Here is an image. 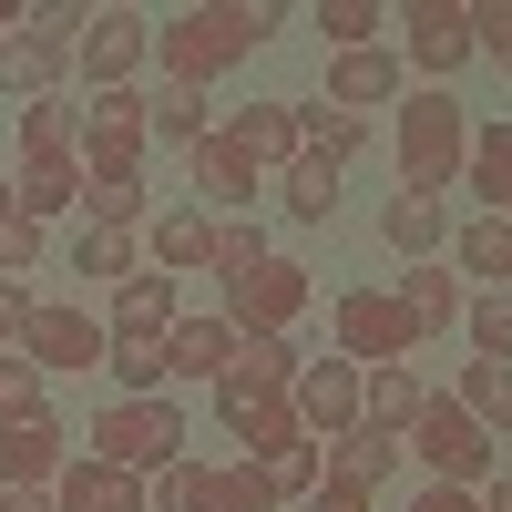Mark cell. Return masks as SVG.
Wrapping results in <instances>:
<instances>
[{"instance_id":"6da1fadb","label":"cell","mask_w":512,"mask_h":512,"mask_svg":"<svg viewBox=\"0 0 512 512\" xmlns=\"http://www.w3.org/2000/svg\"><path fill=\"white\" fill-rule=\"evenodd\" d=\"M256 41H277V11L267 0H205V11H185V21H164L154 31V62H164V82H216V72H236Z\"/></svg>"},{"instance_id":"7a4b0ae2","label":"cell","mask_w":512,"mask_h":512,"mask_svg":"<svg viewBox=\"0 0 512 512\" xmlns=\"http://www.w3.org/2000/svg\"><path fill=\"white\" fill-rule=\"evenodd\" d=\"M472 164V113L451 93H400V195H441Z\"/></svg>"},{"instance_id":"3957f363","label":"cell","mask_w":512,"mask_h":512,"mask_svg":"<svg viewBox=\"0 0 512 512\" xmlns=\"http://www.w3.org/2000/svg\"><path fill=\"white\" fill-rule=\"evenodd\" d=\"M93 461H113V472H134V482H154L164 461H185V410L175 400H113L103 420H93Z\"/></svg>"},{"instance_id":"277c9868","label":"cell","mask_w":512,"mask_h":512,"mask_svg":"<svg viewBox=\"0 0 512 512\" xmlns=\"http://www.w3.org/2000/svg\"><path fill=\"white\" fill-rule=\"evenodd\" d=\"M82 185H144V154H154V123L144 93H93L82 103Z\"/></svg>"},{"instance_id":"5b68a950","label":"cell","mask_w":512,"mask_h":512,"mask_svg":"<svg viewBox=\"0 0 512 512\" xmlns=\"http://www.w3.org/2000/svg\"><path fill=\"white\" fill-rule=\"evenodd\" d=\"M410 451L431 461V482H461V492H482V472H492V431L472 410H461L451 390H431L420 400V420H410Z\"/></svg>"},{"instance_id":"8992f818","label":"cell","mask_w":512,"mask_h":512,"mask_svg":"<svg viewBox=\"0 0 512 512\" xmlns=\"http://www.w3.org/2000/svg\"><path fill=\"white\" fill-rule=\"evenodd\" d=\"M328 328H338V359H359V369H400V359L420 349L410 308H400V297H379V287H349V297L328 308Z\"/></svg>"},{"instance_id":"52a82bcc","label":"cell","mask_w":512,"mask_h":512,"mask_svg":"<svg viewBox=\"0 0 512 512\" xmlns=\"http://www.w3.org/2000/svg\"><path fill=\"white\" fill-rule=\"evenodd\" d=\"M308 318V267L297 256H267L256 277H226V328L236 338H287Z\"/></svg>"},{"instance_id":"ba28073f","label":"cell","mask_w":512,"mask_h":512,"mask_svg":"<svg viewBox=\"0 0 512 512\" xmlns=\"http://www.w3.org/2000/svg\"><path fill=\"white\" fill-rule=\"evenodd\" d=\"M72 62H82L93 93H134V72L154 62V21H144V11H93L82 41H72Z\"/></svg>"},{"instance_id":"9c48e42d","label":"cell","mask_w":512,"mask_h":512,"mask_svg":"<svg viewBox=\"0 0 512 512\" xmlns=\"http://www.w3.org/2000/svg\"><path fill=\"white\" fill-rule=\"evenodd\" d=\"M72 41H82V11H72V0H52V11H31V21H21V41L0 52V82L41 103V93H52V82L72 72Z\"/></svg>"},{"instance_id":"30bf717a","label":"cell","mask_w":512,"mask_h":512,"mask_svg":"<svg viewBox=\"0 0 512 512\" xmlns=\"http://www.w3.org/2000/svg\"><path fill=\"white\" fill-rule=\"evenodd\" d=\"M72 472V431L52 410H11L0 420V492H52Z\"/></svg>"},{"instance_id":"8fae6325","label":"cell","mask_w":512,"mask_h":512,"mask_svg":"<svg viewBox=\"0 0 512 512\" xmlns=\"http://www.w3.org/2000/svg\"><path fill=\"white\" fill-rule=\"evenodd\" d=\"M400 41H410V62L431 72V93H441L461 62H482V52H472V0H410V11H400Z\"/></svg>"},{"instance_id":"7c38bea8","label":"cell","mask_w":512,"mask_h":512,"mask_svg":"<svg viewBox=\"0 0 512 512\" xmlns=\"http://www.w3.org/2000/svg\"><path fill=\"white\" fill-rule=\"evenodd\" d=\"M21 359H31L41 379H52V369H103V359H113V328H103V318H82V308H31Z\"/></svg>"},{"instance_id":"4fadbf2b","label":"cell","mask_w":512,"mask_h":512,"mask_svg":"<svg viewBox=\"0 0 512 512\" xmlns=\"http://www.w3.org/2000/svg\"><path fill=\"white\" fill-rule=\"evenodd\" d=\"M287 400H297V420H308V441H349L359 431V359H308Z\"/></svg>"},{"instance_id":"5bb4252c","label":"cell","mask_w":512,"mask_h":512,"mask_svg":"<svg viewBox=\"0 0 512 512\" xmlns=\"http://www.w3.org/2000/svg\"><path fill=\"white\" fill-rule=\"evenodd\" d=\"M297 359L287 338H236V359H226V379H216V410H246V400H287L297 390Z\"/></svg>"},{"instance_id":"9a60e30c","label":"cell","mask_w":512,"mask_h":512,"mask_svg":"<svg viewBox=\"0 0 512 512\" xmlns=\"http://www.w3.org/2000/svg\"><path fill=\"white\" fill-rule=\"evenodd\" d=\"M400 93H410V62L400 52H379V41H369V52H328V103L338 113H379Z\"/></svg>"},{"instance_id":"2e32d148","label":"cell","mask_w":512,"mask_h":512,"mask_svg":"<svg viewBox=\"0 0 512 512\" xmlns=\"http://www.w3.org/2000/svg\"><path fill=\"white\" fill-rule=\"evenodd\" d=\"M52 512H154V502H144V482H134V472H113V461L72 451V472L52 482Z\"/></svg>"},{"instance_id":"e0dca14e","label":"cell","mask_w":512,"mask_h":512,"mask_svg":"<svg viewBox=\"0 0 512 512\" xmlns=\"http://www.w3.org/2000/svg\"><path fill=\"white\" fill-rule=\"evenodd\" d=\"M318 451H328V472H318V482H349V492H379V482L410 461V441H400V431H369V420H359L349 441H318Z\"/></svg>"},{"instance_id":"ac0fdd59","label":"cell","mask_w":512,"mask_h":512,"mask_svg":"<svg viewBox=\"0 0 512 512\" xmlns=\"http://www.w3.org/2000/svg\"><path fill=\"white\" fill-rule=\"evenodd\" d=\"M256 185H267V175H256V164H246V144L216 123V134L195 144V195H205V205H226V216H246V205H256Z\"/></svg>"},{"instance_id":"d6986e66","label":"cell","mask_w":512,"mask_h":512,"mask_svg":"<svg viewBox=\"0 0 512 512\" xmlns=\"http://www.w3.org/2000/svg\"><path fill=\"white\" fill-rule=\"evenodd\" d=\"M11 205H21L31 226L72 216V205H82V154H21V185H11Z\"/></svg>"},{"instance_id":"ffe728a7","label":"cell","mask_w":512,"mask_h":512,"mask_svg":"<svg viewBox=\"0 0 512 512\" xmlns=\"http://www.w3.org/2000/svg\"><path fill=\"white\" fill-rule=\"evenodd\" d=\"M226 359H236L226 318H175L164 328V379H226Z\"/></svg>"},{"instance_id":"44dd1931","label":"cell","mask_w":512,"mask_h":512,"mask_svg":"<svg viewBox=\"0 0 512 512\" xmlns=\"http://www.w3.org/2000/svg\"><path fill=\"white\" fill-rule=\"evenodd\" d=\"M226 134L246 144V164H256V175H287V164H297V103H246Z\"/></svg>"},{"instance_id":"7402d4cb","label":"cell","mask_w":512,"mask_h":512,"mask_svg":"<svg viewBox=\"0 0 512 512\" xmlns=\"http://www.w3.org/2000/svg\"><path fill=\"white\" fill-rule=\"evenodd\" d=\"M164 328H175V277L134 267V277L113 287V338H164Z\"/></svg>"},{"instance_id":"603a6c76","label":"cell","mask_w":512,"mask_h":512,"mask_svg":"<svg viewBox=\"0 0 512 512\" xmlns=\"http://www.w3.org/2000/svg\"><path fill=\"white\" fill-rule=\"evenodd\" d=\"M420 400H431V390H420L410 359H400V369H359V420H369V431H410Z\"/></svg>"},{"instance_id":"cb8c5ba5","label":"cell","mask_w":512,"mask_h":512,"mask_svg":"<svg viewBox=\"0 0 512 512\" xmlns=\"http://www.w3.org/2000/svg\"><path fill=\"white\" fill-rule=\"evenodd\" d=\"M379 236H390L410 267H420V256L451 246V216H441V195H390V205H379Z\"/></svg>"},{"instance_id":"d4e9b609","label":"cell","mask_w":512,"mask_h":512,"mask_svg":"<svg viewBox=\"0 0 512 512\" xmlns=\"http://www.w3.org/2000/svg\"><path fill=\"white\" fill-rule=\"evenodd\" d=\"M461 185L482 195V216H502V226H512V123H482V134H472V164H461Z\"/></svg>"},{"instance_id":"484cf974","label":"cell","mask_w":512,"mask_h":512,"mask_svg":"<svg viewBox=\"0 0 512 512\" xmlns=\"http://www.w3.org/2000/svg\"><path fill=\"white\" fill-rule=\"evenodd\" d=\"M451 277H482V287H512V226L502 216H472L451 236Z\"/></svg>"},{"instance_id":"4316f807","label":"cell","mask_w":512,"mask_h":512,"mask_svg":"<svg viewBox=\"0 0 512 512\" xmlns=\"http://www.w3.org/2000/svg\"><path fill=\"white\" fill-rule=\"evenodd\" d=\"M144 256H154V267H216V216H195V205H185V216H154Z\"/></svg>"},{"instance_id":"83f0119b","label":"cell","mask_w":512,"mask_h":512,"mask_svg":"<svg viewBox=\"0 0 512 512\" xmlns=\"http://www.w3.org/2000/svg\"><path fill=\"white\" fill-rule=\"evenodd\" d=\"M144 123H154V144H205V134H216V113H205V93H195V82H164V93L144 103Z\"/></svg>"},{"instance_id":"f1b7e54d","label":"cell","mask_w":512,"mask_h":512,"mask_svg":"<svg viewBox=\"0 0 512 512\" xmlns=\"http://www.w3.org/2000/svg\"><path fill=\"white\" fill-rule=\"evenodd\" d=\"M277 195H287L297 226H328V216H338V164H328V154H297L287 175H277Z\"/></svg>"},{"instance_id":"f546056e","label":"cell","mask_w":512,"mask_h":512,"mask_svg":"<svg viewBox=\"0 0 512 512\" xmlns=\"http://www.w3.org/2000/svg\"><path fill=\"white\" fill-rule=\"evenodd\" d=\"M226 431L246 441V461H267L287 441H308V420H297V400H246V410H226Z\"/></svg>"},{"instance_id":"4dcf8cb0","label":"cell","mask_w":512,"mask_h":512,"mask_svg":"<svg viewBox=\"0 0 512 512\" xmlns=\"http://www.w3.org/2000/svg\"><path fill=\"white\" fill-rule=\"evenodd\" d=\"M369 144V123L359 113H338V103H297V154H328V164H349Z\"/></svg>"},{"instance_id":"1f68e13d","label":"cell","mask_w":512,"mask_h":512,"mask_svg":"<svg viewBox=\"0 0 512 512\" xmlns=\"http://www.w3.org/2000/svg\"><path fill=\"white\" fill-rule=\"evenodd\" d=\"M451 400L472 410L482 431H502V441H512V369H492V359H472V369H461V390H451Z\"/></svg>"},{"instance_id":"d6a6232c","label":"cell","mask_w":512,"mask_h":512,"mask_svg":"<svg viewBox=\"0 0 512 512\" xmlns=\"http://www.w3.org/2000/svg\"><path fill=\"white\" fill-rule=\"evenodd\" d=\"M461 328H472V359L512 369V287H482L472 308H461Z\"/></svg>"},{"instance_id":"836d02e7","label":"cell","mask_w":512,"mask_h":512,"mask_svg":"<svg viewBox=\"0 0 512 512\" xmlns=\"http://www.w3.org/2000/svg\"><path fill=\"white\" fill-rule=\"evenodd\" d=\"M400 308H410V328H420V338H431V328H451V318H461V277H441V267H410Z\"/></svg>"},{"instance_id":"e575fe53","label":"cell","mask_w":512,"mask_h":512,"mask_svg":"<svg viewBox=\"0 0 512 512\" xmlns=\"http://www.w3.org/2000/svg\"><path fill=\"white\" fill-rule=\"evenodd\" d=\"M72 144H82V113H72L62 93L21 103V154H72Z\"/></svg>"},{"instance_id":"d590c367","label":"cell","mask_w":512,"mask_h":512,"mask_svg":"<svg viewBox=\"0 0 512 512\" xmlns=\"http://www.w3.org/2000/svg\"><path fill=\"white\" fill-rule=\"evenodd\" d=\"M195 512H277V492H267L256 461H226V472H205V502Z\"/></svg>"},{"instance_id":"8d00e7d4","label":"cell","mask_w":512,"mask_h":512,"mask_svg":"<svg viewBox=\"0 0 512 512\" xmlns=\"http://www.w3.org/2000/svg\"><path fill=\"white\" fill-rule=\"evenodd\" d=\"M134 256H144V236H123V226H82V246H72V267L82 277H134Z\"/></svg>"},{"instance_id":"74e56055","label":"cell","mask_w":512,"mask_h":512,"mask_svg":"<svg viewBox=\"0 0 512 512\" xmlns=\"http://www.w3.org/2000/svg\"><path fill=\"white\" fill-rule=\"evenodd\" d=\"M256 472H267V492H277V502H308V492H318V472H328V451H318V441H287V451L256 461Z\"/></svg>"},{"instance_id":"f35d334b","label":"cell","mask_w":512,"mask_h":512,"mask_svg":"<svg viewBox=\"0 0 512 512\" xmlns=\"http://www.w3.org/2000/svg\"><path fill=\"white\" fill-rule=\"evenodd\" d=\"M103 369L123 379V400H154V390H164V338H113Z\"/></svg>"},{"instance_id":"ab89813d","label":"cell","mask_w":512,"mask_h":512,"mask_svg":"<svg viewBox=\"0 0 512 512\" xmlns=\"http://www.w3.org/2000/svg\"><path fill=\"white\" fill-rule=\"evenodd\" d=\"M205 472H216V461H195V451L164 461V472L144 482V502H154V512H195V502H205Z\"/></svg>"},{"instance_id":"60d3db41","label":"cell","mask_w":512,"mask_h":512,"mask_svg":"<svg viewBox=\"0 0 512 512\" xmlns=\"http://www.w3.org/2000/svg\"><path fill=\"white\" fill-rule=\"evenodd\" d=\"M82 226H123V236H144V185H82Z\"/></svg>"},{"instance_id":"b9f144b4","label":"cell","mask_w":512,"mask_h":512,"mask_svg":"<svg viewBox=\"0 0 512 512\" xmlns=\"http://www.w3.org/2000/svg\"><path fill=\"white\" fill-rule=\"evenodd\" d=\"M41 267V226L11 205V185H0V277H31Z\"/></svg>"},{"instance_id":"7bdbcfd3","label":"cell","mask_w":512,"mask_h":512,"mask_svg":"<svg viewBox=\"0 0 512 512\" xmlns=\"http://www.w3.org/2000/svg\"><path fill=\"white\" fill-rule=\"evenodd\" d=\"M369 31H379L369 0H318V41L328 52H369Z\"/></svg>"},{"instance_id":"ee69618b","label":"cell","mask_w":512,"mask_h":512,"mask_svg":"<svg viewBox=\"0 0 512 512\" xmlns=\"http://www.w3.org/2000/svg\"><path fill=\"white\" fill-rule=\"evenodd\" d=\"M267 236H256V216H236V226H216V277H256V267H267Z\"/></svg>"},{"instance_id":"f6af8a7d","label":"cell","mask_w":512,"mask_h":512,"mask_svg":"<svg viewBox=\"0 0 512 512\" xmlns=\"http://www.w3.org/2000/svg\"><path fill=\"white\" fill-rule=\"evenodd\" d=\"M472 52H492L512 72V0H472Z\"/></svg>"},{"instance_id":"bcb514c9","label":"cell","mask_w":512,"mask_h":512,"mask_svg":"<svg viewBox=\"0 0 512 512\" xmlns=\"http://www.w3.org/2000/svg\"><path fill=\"white\" fill-rule=\"evenodd\" d=\"M11 410H41V369L21 349H0V420H11Z\"/></svg>"},{"instance_id":"7dc6e473","label":"cell","mask_w":512,"mask_h":512,"mask_svg":"<svg viewBox=\"0 0 512 512\" xmlns=\"http://www.w3.org/2000/svg\"><path fill=\"white\" fill-rule=\"evenodd\" d=\"M21 328H31V287L0 277V338H21Z\"/></svg>"},{"instance_id":"c3c4849f","label":"cell","mask_w":512,"mask_h":512,"mask_svg":"<svg viewBox=\"0 0 512 512\" xmlns=\"http://www.w3.org/2000/svg\"><path fill=\"white\" fill-rule=\"evenodd\" d=\"M410 512H482V492H461V482H431V492H420Z\"/></svg>"},{"instance_id":"681fc988","label":"cell","mask_w":512,"mask_h":512,"mask_svg":"<svg viewBox=\"0 0 512 512\" xmlns=\"http://www.w3.org/2000/svg\"><path fill=\"white\" fill-rule=\"evenodd\" d=\"M308 502H318V512H369V492H349V482H318Z\"/></svg>"},{"instance_id":"f907efd6","label":"cell","mask_w":512,"mask_h":512,"mask_svg":"<svg viewBox=\"0 0 512 512\" xmlns=\"http://www.w3.org/2000/svg\"><path fill=\"white\" fill-rule=\"evenodd\" d=\"M0 512H52V492H0Z\"/></svg>"},{"instance_id":"816d5d0a","label":"cell","mask_w":512,"mask_h":512,"mask_svg":"<svg viewBox=\"0 0 512 512\" xmlns=\"http://www.w3.org/2000/svg\"><path fill=\"white\" fill-rule=\"evenodd\" d=\"M482 512H512V482H492V492H482Z\"/></svg>"},{"instance_id":"f5cc1de1","label":"cell","mask_w":512,"mask_h":512,"mask_svg":"<svg viewBox=\"0 0 512 512\" xmlns=\"http://www.w3.org/2000/svg\"><path fill=\"white\" fill-rule=\"evenodd\" d=\"M11 31H21V11H11V0H0V52H11Z\"/></svg>"}]
</instances>
